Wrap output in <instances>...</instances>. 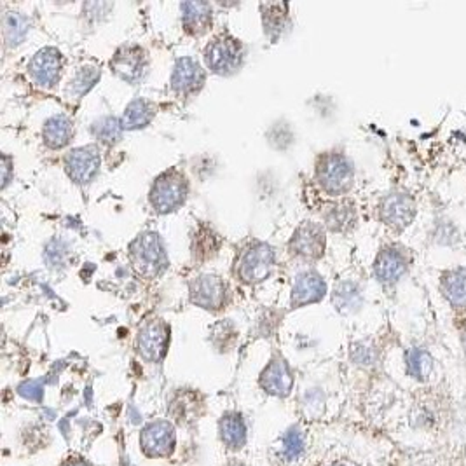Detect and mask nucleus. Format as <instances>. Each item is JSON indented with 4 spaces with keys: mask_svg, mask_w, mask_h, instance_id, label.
Masks as SVG:
<instances>
[{
    "mask_svg": "<svg viewBox=\"0 0 466 466\" xmlns=\"http://www.w3.org/2000/svg\"><path fill=\"white\" fill-rule=\"evenodd\" d=\"M140 442L147 456H166L175 445V429L166 421L150 423L143 428Z\"/></svg>",
    "mask_w": 466,
    "mask_h": 466,
    "instance_id": "obj_15",
    "label": "nucleus"
},
{
    "mask_svg": "<svg viewBox=\"0 0 466 466\" xmlns=\"http://www.w3.org/2000/svg\"><path fill=\"white\" fill-rule=\"evenodd\" d=\"M316 180L328 194H344L353 187V164L341 152L323 154L316 161Z\"/></svg>",
    "mask_w": 466,
    "mask_h": 466,
    "instance_id": "obj_2",
    "label": "nucleus"
},
{
    "mask_svg": "<svg viewBox=\"0 0 466 466\" xmlns=\"http://www.w3.org/2000/svg\"><path fill=\"white\" fill-rule=\"evenodd\" d=\"M442 288H444L447 301L456 310L466 307V267H458L445 272Z\"/></svg>",
    "mask_w": 466,
    "mask_h": 466,
    "instance_id": "obj_22",
    "label": "nucleus"
},
{
    "mask_svg": "<svg viewBox=\"0 0 466 466\" xmlns=\"http://www.w3.org/2000/svg\"><path fill=\"white\" fill-rule=\"evenodd\" d=\"M28 30H30V19L23 16L21 12L9 11L2 19V34H4V41L8 45L21 44Z\"/></svg>",
    "mask_w": 466,
    "mask_h": 466,
    "instance_id": "obj_24",
    "label": "nucleus"
},
{
    "mask_svg": "<svg viewBox=\"0 0 466 466\" xmlns=\"http://www.w3.org/2000/svg\"><path fill=\"white\" fill-rule=\"evenodd\" d=\"M243 44L229 34L216 35L205 48L206 67L219 75H231L243 65Z\"/></svg>",
    "mask_w": 466,
    "mask_h": 466,
    "instance_id": "obj_5",
    "label": "nucleus"
},
{
    "mask_svg": "<svg viewBox=\"0 0 466 466\" xmlns=\"http://www.w3.org/2000/svg\"><path fill=\"white\" fill-rule=\"evenodd\" d=\"M130 255L134 269L149 280L161 276L170 264L166 248L154 231L142 232L134 239L130 245Z\"/></svg>",
    "mask_w": 466,
    "mask_h": 466,
    "instance_id": "obj_1",
    "label": "nucleus"
},
{
    "mask_svg": "<svg viewBox=\"0 0 466 466\" xmlns=\"http://www.w3.org/2000/svg\"><path fill=\"white\" fill-rule=\"evenodd\" d=\"M65 466H88V465H84V463L75 461V463H68V465H65Z\"/></svg>",
    "mask_w": 466,
    "mask_h": 466,
    "instance_id": "obj_34",
    "label": "nucleus"
},
{
    "mask_svg": "<svg viewBox=\"0 0 466 466\" xmlns=\"http://www.w3.org/2000/svg\"><path fill=\"white\" fill-rule=\"evenodd\" d=\"M190 301L208 311H219L227 303V285L216 274H199L189 283Z\"/></svg>",
    "mask_w": 466,
    "mask_h": 466,
    "instance_id": "obj_6",
    "label": "nucleus"
},
{
    "mask_svg": "<svg viewBox=\"0 0 466 466\" xmlns=\"http://www.w3.org/2000/svg\"><path fill=\"white\" fill-rule=\"evenodd\" d=\"M327 283L316 271L301 272L292 287V307H303L314 304L325 297Z\"/></svg>",
    "mask_w": 466,
    "mask_h": 466,
    "instance_id": "obj_14",
    "label": "nucleus"
},
{
    "mask_svg": "<svg viewBox=\"0 0 466 466\" xmlns=\"http://www.w3.org/2000/svg\"><path fill=\"white\" fill-rule=\"evenodd\" d=\"M205 84V70L194 58L183 57L176 60L172 75V88L179 94L189 97L198 93Z\"/></svg>",
    "mask_w": 466,
    "mask_h": 466,
    "instance_id": "obj_12",
    "label": "nucleus"
},
{
    "mask_svg": "<svg viewBox=\"0 0 466 466\" xmlns=\"http://www.w3.org/2000/svg\"><path fill=\"white\" fill-rule=\"evenodd\" d=\"M170 328L163 320H150L142 325L136 336V350L147 362H159L168 350Z\"/></svg>",
    "mask_w": 466,
    "mask_h": 466,
    "instance_id": "obj_7",
    "label": "nucleus"
},
{
    "mask_svg": "<svg viewBox=\"0 0 466 466\" xmlns=\"http://www.w3.org/2000/svg\"><path fill=\"white\" fill-rule=\"evenodd\" d=\"M353 358H354V362L362 363V365H367V363L372 362L374 354H372V351L369 350V347H365V346H354Z\"/></svg>",
    "mask_w": 466,
    "mask_h": 466,
    "instance_id": "obj_32",
    "label": "nucleus"
},
{
    "mask_svg": "<svg viewBox=\"0 0 466 466\" xmlns=\"http://www.w3.org/2000/svg\"><path fill=\"white\" fill-rule=\"evenodd\" d=\"M405 363H407V372L414 377V379H419V381L426 379L433 369V360H432V356H429V353L425 350H419V347L410 350L409 353H407Z\"/></svg>",
    "mask_w": 466,
    "mask_h": 466,
    "instance_id": "obj_29",
    "label": "nucleus"
},
{
    "mask_svg": "<svg viewBox=\"0 0 466 466\" xmlns=\"http://www.w3.org/2000/svg\"><path fill=\"white\" fill-rule=\"evenodd\" d=\"M261 386L274 396H287L294 386V374L283 358L276 356L271 360L261 376Z\"/></svg>",
    "mask_w": 466,
    "mask_h": 466,
    "instance_id": "obj_16",
    "label": "nucleus"
},
{
    "mask_svg": "<svg viewBox=\"0 0 466 466\" xmlns=\"http://www.w3.org/2000/svg\"><path fill=\"white\" fill-rule=\"evenodd\" d=\"M189 194V183L185 175L179 170L164 172L150 187V205L157 213L175 212L185 203Z\"/></svg>",
    "mask_w": 466,
    "mask_h": 466,
    "instance_id": "obj_3",
    "label": "nucleus"
},
{
    "mask_svg": "<svg viewBox=\"0 0 466 466\" xmlns=\"http://www.w3.org/2000/svg\"><path fill=\"white\" fill-rule=\"evenodd\" d=\"M67 175L77 183H88L98 175L100 170V154L94 147H79L65 156Z\"/></svg>",
    "mask_w": 466,
    "mask_h": 466,
    "instance_id": "obj_11",
    "label": "nucleus"
},
{
    "mask_svg": "<svg viewBox=\"0 0 466 466\" xmlns=\"http://www.w3.org/2000/svg\"><path fill=\"white\" fill-rule=\"evenodd\" d=\"M274 267V252L269 245L254 241L246 245L236 261V274L241 281L255 285L264 281Z\"/></svg>",
    "mask_w": 466,
    "mask_h": 466,
    "instance_id": "obj_4",
    "label": "nucleus"
},
{
    "mask_svg": "<svg viewBox=\"0 0 466 466\" xmlns=\"http://www.w3.org/2000/svg\"><path fill=\"white\" fill-rule=\"evenodd\" d=\"M154 116H156V105L145 98H136L126 107L121 123L124 130H140L149 126Z\"/></svg>",
    "mask_w": 466,
    "mask_h": 466,
    "instance_id": "obj_20",
    "label": "nucleus"
},
{
    "mask_svg": "<svg viewBox=\"0 0 466 466\" xmlns=\"http://www.w3.org/2000/svg\"><path fill=\"white\" fill-rule=\"evenodd\" d=\"M72 134H74V123L63 114L49 117L42 128V139L49 149H61L68 145Z\"/></svg>",
    "mask_w": 466,
    "mask_h": 466,
    "instance_id": "obj_19",
    "label": "nucleus"
},
{
    "mask_svg": "<svg viewBox=\"0 0 466 466\" xmlns=\"http://www.w3.org/2000/svg\"><path fill=\"white\" fill-rule=\"evenodd\" d=\"M325 224L330 231L344 232L350 231L356 222V213H354L353 205L350 203H337V205L328 206L323 215Z\"/></svg>",
    "mask_w": 466,
    "mask_h": 466,
    "instance_id": "obj_23",
    "label": "nucleus"
},
{
    "mask_svg": "<svg viewBox=\"0 0 466 466\" xmlns=\"http://www.w3.org/2000/svg\"><path fill=\"white\" fill-rule=\"evenodd\" d=\"M304 449V438L297 429H290L283 438V454L287 459H295Z\"/></svg>",
    "mask_w": 466,
    "mask_h": 466,
    "instance_id": "obj_30",
    "label": "nucleus"
},
{
    "mask_svg": "<svg viewBox=\"0 0 466 466\" xmlns=\"http://www.w3.org/2000/svg\"><path fill=\"white\" fill-rule=\"evenodd\" d=\"M221 436L222 440L231 447H239L245 444L246 426L239 414H225L221 419Z\"/></svg>",
    "mask_w": 466,
    "mask_h": 466,
    "instance_id": "obj_28",
    "label": "nucleus"
},
{
    "mask_svg": "<svg viewBox=\"0 0 466 466\" xmlns=\"http://www.w3.org/2000/svg\"><path fill=\"white\" fill-rule=\"evenodd\" d=\"M61 68H63V58H61V52L54 48H44L37 51L28 65L32 79L44 88H52L60 81Z\"/></svg>",
    "mask_w": 466,
    "mask_h": 466,
    "instance_id": "obj_10",
    "label": "nucleus"
},
{
    "mask_svg": "<svg viewBox=\"0 0 466 466\" xmlns=\"http://www.w3.org/2000/svg\"><path fill=\"white\" fill-rule=\"evenodd\" d=\"M332 301L334 306L343 313L356 311L362 306V294H360L358 285L353 283V281H341L334 290Z\"/></svg>",
    "mask_w": 466,
    "mask_h": 466,
    "instance_id": "obj_25",
    "label": "nucleus"
},
{
    "mask_svg": "<svg viewBox=\"0 0 466 466\" xmlns=\"http://www.w3.org/2000/svg\"><path fill=\"white\" fill-rule=\"evenodd\" d=\"M123 123H121L117 117L105 116L100 117L98 121H94L91 131H93L94 139L100 140L105 145H112V143L119 142L121 136H123Z\"/></svg>",
    "mask_w": 466,
    "mask_h": 466,
    "instance_id": "obj_27",
    "label": "nucleus"
},
{
    "mask_svg": "<svg viewBox=\"0 0 466 466\" xmlns=\"http://www.w3.org/2000/svg\"><path fill=\"white\" fill-rule=\"evenodd\" d=\"M182 23L187 34L203 35L212 26L213 11L208 2H182Z\"/></svg>",
    "mask_w": 466,
    "mask_h": 466,
    "instance_id": "obj_18",
    "label": "nucleus"
},
{
    "mask_svg": "<svg viewBox=\"0 0 466 466\" xmlns=\"http://www.w3.org/2000/svg\"><path fill=\"white\" fill-rule=\"evenodd\" d=\"M262 23H264V32L276 41L283 34L285 26L288 23V4L283 2H267L262 4Z\"/></svg>",
    "mask_w": 466,
    "mask_h": 466,
    "instance_id": "obj_21",
    "label": "nucleus"
},
{
    "mask_svg": "<svg viewBox=\"0 0 466 466\" xmlns=\"http://www.w3.org/2000/svg\"><path fill=\"white\" fill-rule=\"evenodd\" d=\"M18 392L19 395L32 400V402H41L42 396H44V386H42L41 381H26L19 386Z\"/></svg>",
    "mask_w": 466,
    "mask_h": 466,
    "instance_id": "obj_31",
    "label": "nucleus"
},
{
    "mask_svg": "<svg viewBox=\"0 0 466 466\" xmlns=\"http://www.w3.org/2000/svg\"><path fill=\"white\" fill-rule=\"evenodd\" d=\"M414 201L407 194L393 192L381 201V221L393 229H403L414 219Z\"/></svg>",
    "mask_w": 466,
    "mask_h": 466,
    "instance_id": "obj_13",
    "label": "nucleus"
},
{
    "mask_svg": "<svg viewBox=\"0 0 466 466\" xmlns=\"http://www.w3.org/2000/svg\"><path fill=\"white\" fill-rule=\"evenodd\" d=\"M110 68L117 77L126 82H136L143 77L147 68V57L140 45H123L110 60Z\"/></svg>",
    "mask_w": 466,
    "mask_h": 466,
    "instance_id": "obj_9",
    "label": "nucleus"
},
{
    "mask_svg": "<svg viewBox=\"0 0 466 466\" xmlns=\"http://www.w3.org/2000/svg\"><path fill=\"white\" fill-rule=\"evenodd\" d=\"M100 75H101L100 68L93 67V65H86V67L79 68L77 74L74 75V79H72L70 84H68L67 88L68 97H74L75 100L84 97V94L100 81Z\"/></svg>",
    "mask_w": 466,
    "mask_h": 466,
    "instance_id": "obj_26",
    "label": "nucleus"
},
{
    "mask_svg": "<svg viewBox=\"0 0 466 466\" xmlns=\"http://www.w3.org/2000/svg\"><path fill=\"white\" fill-rule=\"evenodd\" d=\"M407 269V259L398 248H385L376 259L374 264V272L377 280L385 285H392L400 280Z\"/></svg>",
    "mask_w": 466,
    "mask_h": 466,
    "instance_id": "obj_17",
    "label": "nucleus"
},
{
    "mask_svg": "<svg viewBox=\"0 0 466 466\" xmlns=\"http://www.w3.org/2000/svg\"><path fill=\"white\" fill-rule=\"evenodd\" d=\"M325 252V229L314 222H303L290 239V254L303 261H318Z\"/></svg>",
    "mask_w": 466,
    "mask_h": 466,
    "instance_id": "obj_8",
    "label": "nucleus"
},
{
    "mask_svg": "<svg viewBox=\"0 0 466 466\" xmlns=\"http://www.w3.org/2000/svg\"><path fill=\"white\" fill-rule=\"evenodd\" d=\"M9 172H11V159L4 156L2 157V185H8Z\"/></svg>",
    "mask_w": 466,
    "mask_h": 466,
    "instance_id": "obj_33",
    "label": "nucleus"
},
{
    "mask_svg": "<svg viewBox=\"0 0 466 466\" xmlns=\"http://www.w3.org/2000/svg\"><path fill=\"white\" fill-rule=\"evenodd\" d=\"M234 466H241V465H234Z\"/></svg>",
    "mask_w": 466,
    "mask_h": 466,
    "instance_id": "obj_35",
    "label": "nucleus"
}]
</instances>
